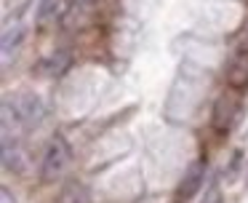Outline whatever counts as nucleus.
I'll return each instance as SVG.
<instances>
[{
	"label": "nucleus",
	"mask_w": 248,
	"mask_h": 203,
	"mask_svg": "<svg viewBox=\"0 0 248 203\" xmlns=\"http://www.w3.org/2000/svg\"><path fill=\"white\" fill-rule=\"evenodd\" d=\"M67 163H70V144L64 142V136H54L43 155V163H40V179L43 182L59 179L64 174Z\"/></svg>",
	"instance_id": "obj_1"
},
{
	"label": "nucleus",
	"mask_w": 248,
	"mask_h": 203,
	"mask_svg": "<svg viewBox=\"0 0 248 203\" xmlns=\"http://www.w3.org/2000/svg\"><path fill=\"white\" fill-rule=\"evenodd\" d=\"M8 110H14V120H16L19 126H24V128H35L46 118L43 99H40L38 94H32V91L19 94L16 99H14V107H8Z\"/></svg>",
	"instance_id": "obj_2"
},
{
	"label": "nucleus",
	"mask_w": 248,
	"mask_h": 203,
	"mask_svg": "<svg viewBox=\"0 0 248 203\" xmlns=\"http://www.w3.org/2000/svg\"><path fill=\"white\" fill-rule=\"evenodd\" d=\"M235 112H237V96L232 94H221L216 99V107H214V128L216 131H230L232 120H235Z\"/></svg>",
	"instance_id": "obj_3"
},
{
	"label": "nucleus",
	"mask_w": 248,
	"mask_h": 203,
	"mask_svg": "<svg viewBox=\"0 0 248 203\" xmlns=\"http://www.w3.org/2000/svg\"><path fill=\"white\" fill-rule=\"evenodd\" d=\"M203 176H205V160H195L192 166H189L187 171H184L182 182H179V198H184V201H189V198L195 195V192L200 190V185H203Z\"/></svg>",
	"instance_id": "obj_4"
},
{
	"label": "nucleus",
	"mask_w": 248,
	"mask_h": 203,
	"mask_svg": "<svg viewBox=\"0 0 248 203\" xmlns=\"http://www.w3.org/2000/svg\"><path fill=\"white\" fill-rule=\"evenodd\" d=\"M224 78H227V83H230L235 91L246 88L248 85V59L246 56L232 59V62L227 64V69H224Z\"/></svg>",
	"instance_id": "obj_5"
},
{
	"label": "nucleus",
	"mask_w": 248,
	"mask_h": 203,
	"mask_svg": "<svg viewBox=\"0 0 248 203\" xmlns=\"http://www.w3.org/2000/svg\"><path fill=\"white\" fill-rule=\"evenodd\" d=\"M3 166H6L8 171H22L24 169L22 150H19L16 142L11 144V136H8V134H3Z\"/></svg>",
	"instance_id": "obj_6"
},
{
	"label": "nucleus",
	"mask_w": 248,
	"mask_h": 203,
	"mask_svg": "<svg viewBox=\"0 0 248 203\" xmlns=\"http://www.w3.org/2000/svg\"><path fill=\"white\" fill-rule=\"evenodd\" d=\"M56 203H88V192L83 185H78V182H70V185L62 190L59 201Z\"/></svg>",
	"instance_id": "obj_7"
},
{
	"label": "nucleus",
	"mask_w": 248,
	"mask_h": 203,
	"mask_svg": "<svg viewBox=\"0 0 248 203\" xmlns=\"http://www.w3.org/2000/svg\"><path fill=\"white\" fill-rule=\"evenodd\" d=\"M62 11V0H40V8H38V21L40 24H48L59 16Z\"/></svg>",
	"instance_id": "obj_8"
},
{
	"label": "nucleus",
	"mask_w": 248,
	"mask_h": 203,
	"mask_svg": "<svg viewBox=\"0 0 248 203\" xmlns=\"http://www.w3.org/2000/svg\"><path fill=\"white\" fill-rule=\"evenodd\" d=\"M24 37V27L19 24L16 30H6V35H3V56H8L11 53V48H16L19 43H22Z\"/></svg>",
	"instance_id": "obj_9"
},
{
	"label": "nucleus",
	"mask_w": 248,
	"mask_h": 203,
	"mask_svg": "<svg viewBox=\"0 0 248 203\" xmlns=\"http://www.w3.org/2000/svg\"><path fill=\"white\" fill-rule=\"evenodd\" d=\"M46 64H48V67H46V72L59 75V72H64L67 64H70V53H67V51H59V53H54V56H51Z\"/></svg>",
	"instance_id": "obj_10"
},
{
	"label": "nucleus",
	"mask_w": 248,
	"mask_h": 203,
	"mask_svg": "<svg viewBox=\"0 0 248 203\" xmlns=\"http://www.w3.org/2000/svg\"><path fill=\"white\" fill-rule=\"evenodd\" d=\"M0 203H16L11 198V190H8V187H3V195H0Z\"/></svg>",
	"instance_id": "obj_11"
},
{
	"label": "nucleus",
	"mask_w": 248,
	"mask_h": 203,
	"mask_svg": "<svg viewBox=\"0 0 248 203\" xmlns=\"http://www.w3.org/2000/svg\"><path fill=\"white\" fill-rule=\"evenodd\" d=\"M70 3H72V5H88L91 0H70Z\"/></svg>",
	"instance_id": "obj_12"
},
{
	"label": "nucleus",
	"mask_w": 248,
	"mask_h": 203,
	"mask_svg": "<svg viewBox=\"0 0 248 203\" xmlns=\"http://www.w3.org/2000/svg\"><path fill=\"white\" fill-rule=\"evenodd\" d=\"M214 203H219V201H214Z\"/></svg>",
	"instance_id": "obj_13"
}]
</instances>
